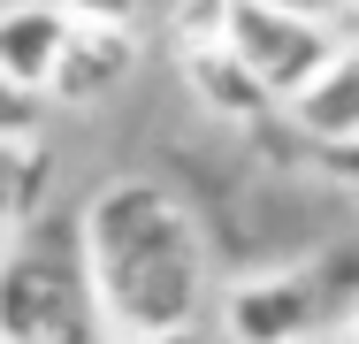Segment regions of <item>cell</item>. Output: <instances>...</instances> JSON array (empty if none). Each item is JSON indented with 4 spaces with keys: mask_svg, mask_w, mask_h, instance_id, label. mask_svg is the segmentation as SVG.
<instances>
[{
    "mask_svg": "<svg viewBox=\"0 0 359 344\" xmlns=\"http://www.w3.org/2000/svg\"><path fill=\"white\" fill-rule=\"evenodd\" d=\"M168 54H191V46H215L222 39V0H176L168 23H161Z\"/></svg>",
    "mask_w": 359,
    "mask_h": 344,
    "instance_id": "8fae6325",
    "label": "cell"
},
{
    "mask_svg": "<svg viewBox=\"0 0 359 344\" xmlns=\"http://www.w3.org/2000/svg\"><path fill=\"white\" fill-rule=\"evenodd\" d=\"M69 39V8L62 0H8L0 8V69L31 92H46V69Z\"/></svg>",
    "mask_w": 359,
    "mask_h": 344,
    "instance_id": "ba28073f",
    "label": "cell"
},
{
    "mask_svg": "<svg viewBox=\"0 0 359 344\" xmlns=\"http://www.w3.org/2000/svg\"><path fill=\"white\" fill-rule=\"evenodd\" d=\"M46 192H54V153L39 138H0V230L46 214Z\"/></svg>",
    "mask_w": 359,
    "mask_h": 344,
    "instance_id": "30bf717a",
    "label": "cell"
},
{
    "mask_svg": "<svg viewBox=\"0 0 359 344\" xmlns=\"http://www.w3.org/2000/svg\"><path fill=\"white\" fill-rule=\"evenodd\" d=\"M39 123H46V92H31L0 69V138H39Z\"/></svg>",
    "mask_w": 359,
    "mask_h": 344,
    "instance_id": "7c38bea8",
    "label": "cell"
},
{
    "mask_svg": "<svg viewBox=\"0 0 359 344\" xmlns=\"http://www.w3.org/2000/svg\"><path fill=\"white\" fill-rule=\"evenodd\" d=\"M222 46L260 77V92L283 107L313 69L337 54V23L306 15L290 0H222Z\"/></svg>",
    "mask_w": 359,
    "mask_h": 344,
    "instance_id": "3957f363",
    "label": "cell"
},
{
    "mask_svg": "<svg viewBox=\"0 0 359 344\" xmlns=\"http://www.w3.org/2000/svg\"><path fill=\"white\" fill-rule=\"evenodd\" d=\"M283 123L306 145H344V138H359V39H337V54L283 100Z\"/></svg>",
    "mask_w": 359,
    "mask_h": 344,
    "instance_id": "8992f818",
    "label": "cell"
},
{
    "mask_svg": "<svg viewBox=\"0 0 359 344\" xmlns=\"http://www.w3.org/2000/svg\"><path fill=\"white\" fill-rule=\"evenodd\" d=\"M290 8H306V15H337L344 0H290Z\"/></svg>",
    "mask_w": 359,
    "mask_h": 344,
    "instance_id": "9a60e30c",
    "label": "cell"
},
{
    "mask_svg": "<svg viewBox=\"0 0 359 344\" xmlns=\"http://www.w3.org/2000/svg\"><path fill=\"white\" fill-rule=\"evenodd\" d=\"M138 77V23H76L46 69V107H100Z\"/></svg>",
    "mask_w": 359,
    "mask_h": 344,
    "instance_id": "5b68a950",
    "label": "cell"
},
{
    "mask_svg": "<svg viewBox=\"0 0 359 344\" xmlns=\"http://www.w3.org/2000/svg\"><path fill=\"white\" fill-rule=\"evenodd\" d=\"M76 23H138L145 15V0H62Z\"/></svg>",
    "mask_w": 359,
    "mask_h": 344,
    "instance_id": "4fadbf2b",
    "label": "cell"
},
{
    "mask_svg": "<svg viewBox=\"0 0 359 344\" xmlns=\"http://www.w3.org/2000/svg\"><path fill=\"white\" fill-rule=\"evenodd\" d=\"M176 69H184V84H191V100L215 115V123H237V131H260L268 115H276V100L260 92V77L237 62L229 46H191V54H176Z\"/></svg>",
    "mask_w": 359,
    "mask_h": 344,
    "instance_id": "52a82bcc",
    "label": "cell"
},
{
    "mask_svg": "<svg viewBox=\"0 0 359 344\" xmlns=\"http://www.w3.org/2000/svg\"><path fill=\"white\" fill-rule=\"evenodd\" d=\"M313 291L306 268H252L222 291V344H313Z\"/></svg>",
    "mask_w": 359,
    "mask_h": 344,
    "instance_id": "277c9868",
    "label": "cell"
},
{
    "mask_svg": "<svg viewBox=\"0 0 359 344\" xmlns=\"http://www.w3.org/2000/svg\"><path fill=\"white\" fill-rule=\"evenodd\" d=\"M0 344H107L76 214H31L0 230Z\"/></svg>",
    "mask_w": 359,
    "mask_h": 344,
    "instance_id": "7a4b0ae2",
    "label": "cell"
},
{
    "mask_svg": "<svg viewBox=\"0 0 359 344\" xmlns=\"http://www.w3.org/2000/svg\"><path fill=\"white\" fill-rule=\"evenodd\" d=\"M76 245L107 337L199 329L207 314V230L161 176H115L76 206Z\"/></svg>",
    "mask_w": 359,
    "mask_h": 344,
    "instance_id": "6da1fadb",
    "label": "cell"
},
{
    "mask_svg": "<svg viewBox=\"0 0 359 344\" xmlns=\"http://www.w3.org/2000/svg\"><path fill=\"white\" fill-rule=\"evenodd\" d=\"M107 344H199V329H153V337H107Z\"/></svg>",
    "mask_w": 359,
    "mask_h": 344,
    "instance_id": "5bb4252c",
    "label": "cell"
},
{
    "mask_svg": "<svg viewBox=\"0 0 359 344\" xmlns=\"http://www.w3.org/2000/svg\"><path fill=\"white\" fill-rule=\"evenodd\" d=\"M298 268H306V291H313V322H321V337L359 329V237L313 253V260H298Z\"/></svg>",
    "mask_w": 359,
    "mask_h": 344,
    "instance_id": "9c48e42d",
    "label": "cell"
},
{
    "mask_svg": "<svg viewBox=\"0 0 359 344\" xmlns=\"http://www.w3.org/2000/svg\"><path fill=\"white\" fill-rule=\"evenodd\" d=\"M344 15H352V39H359V0H344Z\"/></svg>",
    "mask_w": 359,
    "mask_h": 344,
    "instance_id": "2e32d148",
    "label": "cell"
}]
</instances>
